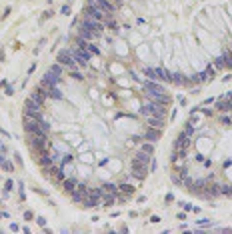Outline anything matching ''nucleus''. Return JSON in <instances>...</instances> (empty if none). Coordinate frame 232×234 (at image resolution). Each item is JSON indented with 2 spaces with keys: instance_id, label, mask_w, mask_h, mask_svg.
<instances>
[{
  "instance_id": "nucleus-1",
  "label": "nucleus",
  "mask_w": 232,
  "mask_h": 234,
  "mask_svg": "<svg viewBox=\"0 0 232 234\" xmlns=\"http://www.w3.org/2000/svg\"><path fill=\"white\" fill-rule=\"evenodd\" d=\"M142 112V116H164L166 118V112H168V106H162V104H158L154 100H148L144 102V106L140 108Z\"/></svg>"
},
{
  "instance_id": "nucleus-2",
  "label": "nucleus",
  "mask_w": 232,
  "mask_h": 234,
  "mask_svg": "<svg viewBox=\"0 0 232 234\" xmlns=\"http://www.w3.org/2000/svg\"><path fill=\"white\" fill-rule=\"evenodd\" d=\"M82 16H88V18H92V20H98V22L104 24V20H106L108 16H112V14H106L104 10H100V8H96V6L86 4L84 10H82Z\"/></svg>"
},
{
  "instance_id": "nucleus-3",
  "label": "nucleus",
  "mask_w": 232,
  "mask_h": 234,
  "mask_svg": "<svg viewBox=\"0 0 232 234\" xmlns=\"http://www.w3.org/2000/svg\"><path fill=\"white\" fill-rule=\"evenodd\" d=\"M56 62L62 64L64 68H68V70H78V64H76V60L72 58V52H70V50H60L58 56H56Z\"/></svg>"
},
{
  "instance_id": "nucleus-4",
  "label": "nucleus",
  "mask_w": 232,
  "mask_h": 234,
  "mask_svg": "<svg viewBox=\"0 0 232 234\" xmlns=\"http://www.w3.org/2000/svg\"><path fill=\"white\" fill-rule=\"evenodd\" d=\"M78 22H80V26H84V28L92 30V32L98 34V36H102V32H104V24L98 22V20H92V18H88V16H82Z\"/></svg>"
},
{
  "instance_id": "nucleus-5",
  "label": "nucleus",
  "mask_w": 232,
  "mask_h": 234,
  "mask_svg": "<svg viewBox=\"0 0 232 234\" xmlns=\"http://www.w3.org/2000/svg\"><path fill=\"white\" fill-rule=\"evenodd\" d=\"M86 4H92V6H96V8H100V10H104L106 14H114V12H118V4H114V2H110V0H88Z\"/></svg>"
},
{
  "instance_id": "nucleus-6",
  "label": "nucleus",
  "mask_w": 232,
  "mask_h": 234,
  "mask_svg": "<svg viewBox=\"0 0 232 234\" xmlns=\"http://www.w3.org/2000/svg\"><path fill=\"white\" fill-rule=\"evenodd\" d=\"M70 52H72V58L76 60V64L78 66H86L88 64V60H90V52H86V50H82V48H76V46H72L70 48Z\"/></svg>"
},
{
  "instance_id": "nucleus-7",
  "label": "nucleus",
  "mask_w": 232,
  "mask_h": 234,
  "mask_svg": "<svg viewBox=\"0 0 232 234\" xmlns=\"http://www.w3.org/2000/svg\"><path fill=\"white\" fill-rule=\"evenodd\" d=\"M192 144V136L186 132V130H182L180 136L176 138V142H174V150H188Z\"/></svg>"
},
{
  "instance_id": "nucleus-8",
  "label": "nucleus",
  "mask_w": 232,
  "mask_h": 234,
  "mask_svg": "<svg viewBox=\"0 0 232 234\" xmlns=\"http://www.w3.org/2000/svg\"><path fill=\"white\" fill-rule=\"evenodd\" d=\"M130 168H132V176L136 180H144L146 174H148V166L138 164V162H134V160H130Z\"/></svg>"
},
{
  "instance_id": "nucleus-9",
  "label": "nucleus",
  "mask_w": 232,
  "mask_h": 234,
  "mask_svg": "<svg viewBox=\"0 0 232 234\" xmlns=\"http://www.w3.org/2000/svg\"><path fill=\"white\" fill-rule=\"evenodd\" d=\"M70 196H72V200L76 202V204H82V202L88 198V188H86L84 184H78V186H76V190H74V192H72Z\"/></svg>"
},
{
  "instance_id": "nucleus-10",
  "label": "nucleus",
  "mask_w": 232,
  "mask_h": 234,
  "mask_svg": "<svg viewBox=\"0 0 232 234\" xmlns=\"http://www.w3.org/2000/svg\"><path fill=\"white\" fill-rule=\"evenodd\" d=\"M146 122L150 128H158V130H162L166 126V118L164 116H146Z\"/></svg>"
},
{
  "instance_id": "nucleus-11",
  "label": "nucleus",
  "mask_w": 232,
  "mask_h": 234,
  "mask_svg": "<svg viewBox=\"0 0 232 234\" xmlns=\"http://www.w3.org/2000/svg\"><path fill=\"white\" fill-rule=\"evenodd\" d=\"M42 80H44L48 86H58V84L62 82V76H60V74H56V72H52V70H46V74H44V78H42Z\"/></svg>"
},
{
  "instance_id": "nucleus-12",
  "label": "nucleus",
  "mask_w": 232,
  "mask_h": 234,
  "mask_svg": "<svg viewBox=\"0 0 232 234\" xmlns=\"http://www.w3.org/2000/svg\"><path fill=\"white\" fill-rule=\"evenodd\" d=\"M160 136H162V130H158V128H150V126H148L146 132L142 134V138H144V140H148V142H156Z\"/></svg>"
},
{
  "instance_id": "nucleus-13",
  "label": "nucleus",
  "mask_w": 232,
  "mask_h": 234,
  "mask_svg": "<svg viewBox=\"0 0 232 234\" xmlns=\"http://www.w3.org/2000/svg\"><path fill=\"white\" fill-rule=\"evenodd\" d=\"M76 36H80V38H84V40H96V38H100L98 34H94L92 30H88V28H84V26H80V24H78V28H76Z\"/></svg>"
},
{
  "instance_id": "nucleus-14",
  "label": "nucleus",
  "mask_w": 232,
  "mask_h": 234,
  "mask_svg": "<svg viewBox=\"0 0 232 234\" xmlns=\"http://www.w3.org/2000/svg\"><path fill=\"white\" fill-rule=\"evenodd\" d=\"M76 186H78V180L72 178V176H66V178L62 180V190L68 192V194H72V192L76 190Z\"/></svg>"
},
{
  "instance_id": "nucleus-15",
  "label": "nucleus",
  "mask_w": 232,
  "mask_h": 234,
  "mask_svg": "<svg viewBox=\"0 0 232 234\" xmlns=\"http://www.w3.org/2000/svg\"><path fill=\"white\" fill-rule=\"evenodd\" d=\"M56 160H54V156H52V152H42V154L38 156V164L42 168H48V166H52Z\"/></svg>"
},
{
  "instance_id": "nucleus-16",
  "label": "nucleus",
  "mask_w": 232,
  "mask_h": 234,
  "mask_svg": "<svg viewBox=\"0 0 232 234\" xmlns=\"http://www.w3.org/2000/svg\"><path fill=\"white\" fill-rule=\"evenodd\" d=\"M216 110L218 112H232V102H230V98L226 96H222L220 100H216Z\"/></svg>"
},
{
  "instance_id": "nucleus-17",
  "label": "nucleus",
  "mask_w": 232,
  "mask_h": 234,
  "mask_svg": "<svg viewBox=\"0 0 232 234\" xmlns=\"http://www.w3.org/2000/svg\"><path fill=\"white\" fill-rule=\"evenodd\" d=\"M132 160H134V162H138V164H144V166H148V164H150V160H152V156L140 150V152H136V154L132 156Z\"/></svg>"
},
{
  "instance_id": "nucleus-18",
  "label": "nucleus",
  "mask_w": 232,
  "mask_h": 234,
  "mask_svg": "<svg viewBox=\"0 0 232 234\" xmlns=\"http://www.w3.org/2000/svg\"><path fill=\"white\" fill-rule=\"evenodd\" d=\"M100 204H102V198H100V196H88L86 200L82 202L84 208H96V206H100Z\"/></svg>"
},
{
  "instance_id": "nucleus-19",
  "label": "nucleus",
  "mask_w": 232,
  "mask_h": 234,
  "mask_svg": "<svg viewBox=\"0 0 232 234\" xmlns=\"http://www.w3.org/2000/svg\"><path fill=\"white\" fill-rule=\"evenodd\" d=\"M216 196H220V186H218V184H212V186H208V184H206L204 198H216Z\"/></svg>"
},
{
  "instance_id": "nucleus-20",
  "label": "nucleus",
  "mask_w": 232,
  "mask_h": 234,
  "mask_svg": "<svg viewBox=\"0 0 232 234\" xmlns=\"http://www.w3.org/2000/svg\"><path fill=\"white\" fill-rule=\"evenodd\" d=\"M28 98H30V100H34L36 104H40V106H44V102H46V98H48V96H44V94H42V92H38V90H32V94H30Z\"/></svg>"
},
{
  "instance_id": "nucleus-21",
  "label": "nucleus",
  "mask_w": 232,
  "mask_h": 234,
  "mask_svg": "<svg viewBox=\"0 0 232 234\" xmlns=\"http://www.w3.org/2000/svg\"><path fill=\"white\" fill-rule=\"evenodd\" d=\"M168 80H170L172 84H176V86H182V84H184V76H182L180 72H168Z\"/></svg>"
},
{
  "instance_id": "nucleus-22",
  "label": "nucleus",
  "mask_w": 232,
  "mask_h": 234,
  "mask_svg": "<svg viewBox=\"0 0 232 234\" xmlns=\"http://www.w3.org/2000/svg\"><path fill=\"white\" fill-rule=\"evenodd\" d=\"M48 98H54V100H62L64 98V94L60 92L58 86H48Z\"/></svg>"
},
{
  "instance_id": "nucleus-23",
  "label": "nucleus",
  "mask_w": 232,
  "mask_h": 234,
  "mask_svg": "<svg viewBox=\"0 0 232 234\" xmlns=\"http://www.w3.org/2000/svg\"><path fill=\"white\" fill-rule=\"evenodd\" d=\"M112 204H116V196H114V194H108V192H104V194H102V206H108V208H110Z\"/></svg>"
},
{
  "instance_id": "nucleus-24",
  "label": "nucleus",
  "mask_w": 232,
  "mask_h": 234,
  "mask_svg": "<svg viewBox=\"0 0 232 234\" xmlns=\"http://www.w3.org/2000/svg\"><path fill=\"white\" fill-rule=\"evenodd\" d=\"M102 190H104V192H108V194H114V196H118V194H120L118 186H116V184H112V182H106V184H102Z\"/></svg>"
},
{
  "instance_id": "nucleus-25",
  "label": "nucleus",
  "mask_w": 232,
  "mask_h": 234,
  "mask_svg": "<svg viewBox=\"0 0 232 234\" xmlns=\"http://www.w3.org/2000/svg\"><path fill=\"white\" fill-rule=\"evenodd\" d=\"M118 190H120V194H124V196H132V194H134V186H132V184H128V182L120 184Z\"/></svg>"
},
{
  "instance_id": "nucleus-26",
  "label": "nucleus",
  "mask_w": 232,
  "mask_h": 234,
  "mask_svg": "<svg viewBox=\"0 0 232 234\" xmlns=\"http://www.w3.org/2000/svg\"><path fill=\"white\" fill-rule=\"evenodd\" d=\"M222 58H224V62H226V68H232V50L230 48H224V50H222Z\"/></svg>"
},
{
  "instance_id": "nucleus-27",
  "label": "nucleus",
  "mask_w": 232,
  "mask_h": 234,
  "mask_svg": "<svg viewBox=\"0 0 232 234\" xmlns=\"http://www.w3.org/2000/svg\"><path fill=\"white\" fill-rule=\"evenodd\" d=\"M144 76H148V80H160L156 74V68H144Z\"/></svg>"
},
{
  "instance_id": "nucleus-28",
  "label": "nucleus",
  "mask_w": 232,
  "mask_h": 234,
  "mask_svg": "<svg viewBox=\"0 0 232 234\" xmlns=\"http://www.w3.org/2000/svg\"><path fill=\"white\" fill-rule=\"evenodd\" d=\"M140 150H142V152H146V154H150V156H152V154H154V142H144Z\"/></svg>"
},
{
  "instance_id": "nucleus-29",
  "label": "nucleus",
  "mask_w": 232,
  "mask_h": 234,
  "mask_svg": "<svg viewBox=\"0 0 232 234\" xmlns=\"http://www.w3.org/2000/svg\"><path fill=\"white\" fill-rule=\"evenodd\" d=\"M212 66H214V70H224V68H226V62H224V58H216V60H214V64H212Z\"/></svg>"
},
{
  "instance_id": "nucleus-30",
  "label": "nucleus",
  "mask_w": 232,
  "mask_h": 234,
  "mask_svg": "<svg viewBox=\"0 0 232 234\" xmlns=\"http://www.w3.org/2000/svg\"><path fill=\"white\" fill-rule=\"evenodd\" d=\"M86 52H90V54H100V48L88 40V44H86Z\"/></svg>"
},
{
  "instance_id": "nucleus-31",
  "label": "nucleus",
  "mask_w": 232,
  "mask_h": 234,
  "mask_svg": "<svg viewBox=\"0 0 232 234\" xmlns=\"http://www.w3.org/2000/svg\"><path fill=\"white\" fill-rule=\"evenodd\" d=\"M48 70H52V72H56V74H60V76L64 74V66H62V64H58V62H56V64H52Z\"/></svg>"
},
{
  "instance_id": "nucleus-32",
  "label": "nucleus",
  "mask_w": 232,
  "mask_h": 234,
  "mask_svg": "<svg viewBox=\"0 0 232 234\" xmlns=\"http://www.w3.org/2000/svg\"><path fill=\"white\" fill-rule=\"evenodd\" d=\"M0 168H2L4 172H12V170H14V166H12L10 162H6V160H2V162H0Z\"/></svg>"
},
{
  "instance_id": "nucleus-33",
  "label": "nucleus",
  "mask_w": 232,
  "mask_h": 234,
  "mask_svg": "<svg viewBox=\"0 0 232 234\" xmlns=\"http://www.w3.org/2000/svg\"><path fill=\"white\" fill-rule=\"evenodd\" d=\"M220 194H226V196H232V186H220Z\"/></svg>"
},
{
  "instance_id": "nucleus-34",
  "label": "nucleus",
  "mask_w": 232,
  "mask_h": 234,
  "mask_svg": "<svg viewBox=\"0 0 232 234\" xmlns=\"http://www.w3.org/2000/svg\"><path fill=\"white\" fill-rule=\"evenodd\" d=\"M72 160H74V156H72V154H66V156H62V166H64V164H70Z\"/></svg>"
},
{
  "instance_id": "nucleus-35",
  "label": "nucleus",
  "mask_w": 232,
  "mask_h": 234,
  "mask_svg": "<svg viewBox=\"0 0 232 234\" xmlns=\"http://www.w3.org/2000/svg\"><path fill=\"white\" fill-rule=\"evenodd\" d=\"M60 14H62V16H70V6H62V8H60Z\"/></svg>"
},
{
  "instance_id": "nucleus-36",
  "label": "nucleus",
  "mask_w": 232,
  "mask_h": 234,
  "mask_svg": "<svg viewBox=\"0 0 232 234\" xmlns=\"http://www.w3.org/2000/svg\"><path fill=\"white\" fill-rule=\"evenodd\" d=\"M198 224H200V226H206V224H208V226H210V224H212V222H210L208 218H202V220H198Z\"/></svg>"
},
{
  "instance_id": "nucleus-37",
  "label": "nucleus",
  "mask_w": 232,
  "mask_h": 234,
  "mask_svg": "<svg viewBox=\"0 0 232 234\" xmlns=\"http://www.w3.org/2000/svg\"><path fill=\"white\" fill-rule=\"evenodd\" d=\"M12 186H14V182H12V180H6V184H4V188H6V190H12Z\"/></svg>"
},
{
  "instance_id": "nucleus-38",
  "label": "nucleus",
  "mask_w": 232,
  "mask_h": 234,
  "mask_svg": "<svg viewBox=\"0 0 232 234\" xmlns=\"http://www.w3.org/2000/svg\"><path fill=\"white\" fill-rule=\"evenodd\" d=\"M222 124H226V126H228V124H230V118H228V116H222Z\"/></svg>"
},
{
  "instance_id": "nucleus-39",
  "label": "nucleus",
  "mask_w": 232,
  "mask_h": 234,
  "mask_svg": "<svg viewBox=\"0 0 232 234\" xmlns=\"http://www.w3.org/2000/svg\"><path fill=\"white\" fill-rule=\"evenodd\" d=\"M6 94H8V96H12V94H14V88H12V86H8V88H6Z\"/></svg>"
},
{
  "instance_id": "nucleus-40",
  "label": "nucleus",
  "mask_w": 232,
  "mask_h": 234,
  "mask_svg": "<svg viewBox=\"0 0 232 234\" xmlns=\"http://www.w3.org/2000/svg\"><path fill=\"white\" fill-rule=\"evenodd\" d=\"M226 96H228V98H230V102H232V92H228V94H226Z\"/></svg>"
},
{
  "instance_id": "nucleus-41",
  "label": "nucleus",
  "mask_w": 232,
  "mask_h": 234,
  "mask_svg": "<svg viewBox=\"0 0 232 234\" xmlns=\"http://www.w3.org/2000/svg\"><path fill=\"white\" fill-rule=\"evenodd\" d=\"M2 160H4V156H2V154H0V162H2Z\"/></svg>"
},
{
  "instance_id": "nucleus-42",
  "label": "nucleus",
  "mask_w": 232,
  "mask_h": 234,
  "mask_svg": "<svg viewBox=\"0 0 232 234\" xmlns=\"http://www.w3.org/2000/svg\"><path fill=\"white\" fill-rule=\"evenodd\" d=\"M118 2H120V4H122V2H124V0H118Z\"/></svg>"
},
{
  "instance_id": "nucleus-43",
  "label": "nucleus",
  "mask_w": 232,
  "mask_h": 234,
  "mask_svg": "<svg viewBox=\"0 0 232 234\" xmlns=\"http://www.w3.org/2000/svg\"><path fill=\"white\" fill-rule=\"evenodd\" d=\"M228 48H230V50H232V44H230V46H228Z\"/></svg>"
}]
</instances>
